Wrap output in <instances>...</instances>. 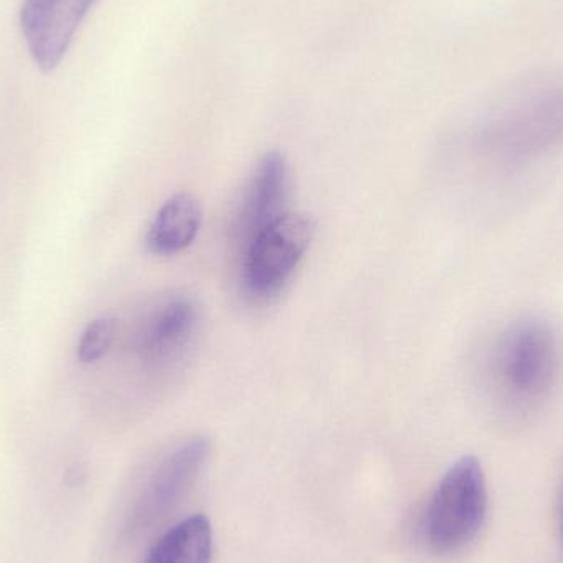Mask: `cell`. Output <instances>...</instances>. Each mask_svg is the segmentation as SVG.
<instances>
[{
	"mask_svg": "<svg viewBox=\"0 0 563 563\" xmlns=\"http://www.w3.org/2000/svg\"><path fill=\"white\" fill-rule=\"evenodd\" d=\"M115 336L114 318L101 317L92 320L82 331L81 340L78 344V360L82 364H92L101 360Z\"/></svg>",
	"mask_w": 563,
	"mask_h": 563,
	"instance_id": "obj_11",
	"label": "cell"
},
{
	"mask_svg": "<svg viewBox=\"0 0 563 563\" xmlns=\"http://www.w3.org/2000/svg\"><path fill=\"white\" fill-rule=\"evenodd\" d=\"M499 167H521L563 145V86H542L495 112L479 135Z\"/></svg>",
	"mask_w": 563,
	"mask_h": 563,
	"instance_id": "obj_2",
	"label": "cell"
},
{
	"mask_svg": "<svg viewBox=\"0 0 563 563\" xmlns=\"http://www.w3.org/2000/svg\"><path fill=\"white\" fill-rule=\"evenodd\" d=\"M288 167L284 155L269 152L254 168L238 217V234L244 247L273 221L285 213L288 197Z\"/></svg>",
	"mask_w": 563,
	"mask_h": 563,
	"instance_id": "obj_8",
	"label": "cell"
},
{
	"mask_svg": "<svg viewBox=\"0 0 563 563\" xmlns=\"http://www.w3.org/2000/svg\"><path fill=\"white\" fill-rule=\"evenodd\" d=\"M210 449L205 437H191L165 455L135 505V529L151 528L187 496L210 456Z\"/></svg>",
	"mask_w": 563,
	"mask_h": 563,
	"instance_id": "obj_5",
	"label": "cell"
},
{
	"mask_svg": "<svg viewBox=\"0 0 563 563\" xmlns=\"http://www.w3.org/2000/svg\"><path fill=\"white\" fill-rule=\"evenodd\" d=\"M200 201L188 194L168 198L155 214L147 233V247L157 256H174L187 250L200 233Z\"/></svg>",
	"mask_w": 563,
	"mask_h": 563,
	"instance_id": "obj_9",
	"label": "cell"
},
{
	"mask_svg": "<svg viewBox=\"0 0 563 563\" xmlns=\"http://www.w3.org/2000/svg\"><path fill=\"white\" fill-rule=\"evenodd\" d=\"M200 330V307L188 295H168L144 317L137 333V351L152 367L175 364L188 353Z\"/></svg>",
	"mask_w": 563,
	"mask_h": 563,
	"instance_id": "obj_7",
	"label": "cell"
},
{
	"mask_svg": "<svg viewBox=\"0 0 563 563\" xmlns=\"http://www.w3.org/2000/svg\"><path fill=\"white\" fill-rule=\"evenodd\" d=\"M488 489L478 460H459L433 493L423 519V539L437 555L455 554L465 549L485 525Z\"/></svg>",
	"mask_w": 563,
	"mask_h": 563,
	"instance_id": "obj_3",
	"label": "cell"
},
{
	"mask_svg": "<svg viewBox=\"0 0 563 563\" xmlns=\"http://www.w3.org/2000/svg\"><path fill=\"white\" fill-rule=\"evenodd\" d=\"M213 562V528L210 519L195 515L165 532L148 551L144 563Z\"/></svg>",
	"mask_w": 563,
	"mask_h": 563,
	"instance_id": "obj_10",
	"label": "cell"
},
{
	"mask_svg": "<svg viewBox=\"0 0 563 563\" xmlns=\"http://www.w3.org/2000/svg\"><path fill=\"white\" fill-rule=\"evenodd\" d=\"M96 0H23L20 26L33 62L52 71L68 52Z\"/></svg>",
	"mask_w": 563,
	"mask_h": 563,
	"instance_id": "obj_6",
	"label": "cell"
},
{
	"mask_svg": "<svg viewBox=\"0 0 563 563\" xmlns=\"http://www.w3.org/2000/svg\"><path fill=\"white\" fill-rule=\"evenodd\" d=\"M561 536H562V542H563V509H562V521H561Z\"/></svg>",
	"mask_w": 563,
	"mask_h": 563,
	"instance_id": "obj_12",
	"label": "cell"
},
{
	"mask_svg": "<svg viewBox=\"0 0 563 563\" xmlns=\"http://www.w3.org/2000/svg\"><path fill=\"white\" fill-rule=\"evenodd\" d=\"M314 238L307 214L284 213L244 247L243 285L254 300L279 295Z\"/></svg>",
	"mask_w": 563,
	"mask_h": 563,
	"instance_id": "obj_4",
	"label": "cell"
},
{
	"mask_svg": "<svg viewBox=\"0 0 563 563\" xmlns=\"http://www.w3.org/2000/svg\"><path fill=\"white\" fill-rule=\"evenodd\" d=\"M482 377L499 412L509 417L539 412L562 383L561 331L542 318L515 321L489 344Z\"/></svg>",
	"mask_w": 563,
	"mask_h": 563,
	"instance_id": "obj_1",
	"label": "cell"
}]
</instances>
